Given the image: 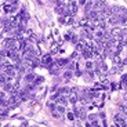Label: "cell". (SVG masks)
Returning a JSON list of instances; mask_svg holds the SVG:
<instances>
[{"label":"cell","instance_id":"8fae6325","mask_svg":"<svg viewBox=\"0 0 127 127\" xmlns=\"http://www.w3.org/2000/svg\"><path fill=\"white\" fill-rule=\"evenodd\" d=\"M77 116L80 118V120H86V119H87V113H86V111H84V108L77 113Z\"/></svg>","mask_w":127,"mask_h":127},{"label":"cell","instance_id":"6da1fadb","mask_svg":"<svg viewBox=\"0 0 127 127\" xmlns=\"http://www.w3.org/2000/svg\"><path fill=\"white\" fill-rule=\"evenodd\" d=\"M113 123L116 124V126H119V127H124L127 124V122H126V119H124L123 113H118V115H115Z\"/></svg>","mask_w":127,"mask_h":127},{"label":"cell","instance_id":"5b68a950","mask_svg":"<svg viewBox=\"0 0 127 127\" xmlns=\"http://www.w3.org/2000/svg\"><path fill=\"white\" fill-rule=\"evenodd\" d=\"M77 99H79V95L76 94V93L73 91V90H70V95H69V102L70 104H77Z\"/></svg>","mask_w":127,"mask_h":127},{"label":"cell","instance_id":"d4e9b609","mask_svg":"<svg viewBox=\"0 0 127 127\" xmlns=\"http://www.w3.org/2000/svg\"><path fill=\"white\" fill-rule=\"evenodd\" d=\"M13 1H15V0H8V3H13Z\"/></svg>","mask_w":127,"mask_h":127},{"label":"cell","instance_id":"ac0fdd59","mask_svg":"<svg viewBox=\"0 0 127 127\" xmlns=\"http://www.w3.org/2000/svg\"><path fill=\"white\" fill-rule=\"evenodd\" d=\"M55 53H58V44H53V46H51L50 54H55Z\"/></svg>","mask_w":127,"mask_h":127},{"label":"cell","instance_id":"9a60e30c","mask_svg":"<svg viewBox=\"0 0 127 127\" xmlns=\"http://www.w3.org/2000/svg\"><path fill=\"white\" fill-rule=\"evenodd\" d=\"M86 68H87V69H94L95 64L93 62V61H87V62H86Z\"/></svg>","mask_w":127,"mask_h":127},{"label":"cell","instance_id":"52a82bcc","mask_svg":"<svg viewBox=\"0 0 127 127\" xmlns=\"http://www.w3.org/2000/svg\"><path fill=\"white\" fill-rule=\"evenodd\" d=\"M35 75H33V73H32V72H29V73H26V75H25V82L26 83H33V82H35Z\"/></svg>","mask_w":127,"mask_h":127},{"label":"cell","instance_id":"7a4b0ae2","mask_svg":"<svg viewBox=\"0 0 127 127\" xmlns=\"http://www.w3.org/2000/svg\"><path fill=\"white\" fill-rule=\"evenodd\" d=\"M111 35L113 36L116 40H120V39H122V35H123V29H122L120 26H115V28L111 31Z\"/></svg>","mask_w":127,"mask_h":127},{"label":"cell","instance_id":"ba28073f","mask_svg":"<svg viewBox=\"0 0 127 127\" xmlns=\"http://www.w3.org/2000/svg\"><path fill=\"white\" fill-rule=\"evenodd\" d=\"M68 101H69V99L65 98L64 95H60V97H58V99H57V104H61V105H65V106H66V105H68Z\"/></svg>","mask_w":127,"mask_h":127},{"label":"cell","instance_id":"ffe728a7","mask_svg":"<svg viewBox=\"0 0 127 127\" xmlns=\"http://www.w3.org/2000/svg\"><path fill=\"white\" fill-rule=\"evenodd\" d=\"M120 86H122V83H113V84H112V90H119Z\"/></svg>","mask_w":127,"mask_h":127},{"label":"cell","instance_id":"9c48e42d","mask_svg":"<svg viewBox=\"0 0 127 127\" xmlns=\"http://www.w3.org/2000/svg\"><path fill=\"white\" fill-rule=\"evenodd\" d=\"M3 11L6 14H10V13H13V6H11V3H7L3 6Z\"/></svg>","mask_w":127,"mask_h":127},{"label":"cell","instance_id":"484cf974","mask_svg":"<svg viewBox=\"0 0 127 127\" xmlns=\"http://www.w3.org/2000/svg\"><path fill=\"white\" fill-rule=\"evenodd\" d=\"M124 97H126V99H127V94H126V95H124Z\"/></svg>","mask_w":127,"mask_h":127},{"label":"cell","instance_id":"44dd1931","mask_svg":"<svg viewBox=\"0 0 127 127\" xmlns=\"http://www.w3.org/2000/svg\"><path fill=\"white\" fill-rule=\"evenodd\" d=\"M47 106H48V108H50V109H51V111H54V109H55V108H57V106H55V105H54V104H53V102H48V104H47Z\"/></svg>","mask_w":127,"mask_h":127},{"label":"cell","instance_id":"5bb4252c","mask_svg":"<svg viewBox=\"0 0 127 127\" xmlns=\"http://www.w3.org/2000/svg\"><path fill=\"white\" fill-rule=\"evenodd\" d=\"M43 82H44V77H43V76H36L35 77V82H33V83L37 86V84H40V83H43Z\"/></svg>","mask_w":127,"mask_h":127},{"label":"cell","instance_id":"8992f818","mask_svg":"<svg viewBox=\"0 0 127 127\" xmlns=\"http://www.w3.org/2000/svg\"><path fill=\"white\" fill-rule=\"evenodd\" d=\"M68 10H69L70 15H75V14L77 13V4H76V3H73V1H72V3L69 4V8H68Z\"/></svg>","mask_w":127,"mask_h":127},{"label":"cell","instance_id":"d6986e66","mask_svg":"<svg viewBox=\"0 0 127 127\" xmlns=\"http://www.w3.org/2000/svg\"><path fill=\"white\" fill-rule=\"evenodd\" d=\"M120 40L123 41L124 44H127V32L123 31V35H122V39H120Z\"/></svg>","mask_w":127,"mask_h":127},{"label":"cell","instance_id":"cb8c5ba5","mask_svg":"<svg viewBox=\"0 0 127 127\" xmlns=\"http://www.w3.org/2000/svg\"><path fill=\"white\" fill-rule=\"evenodd\" d=\"M86 3H87V0H79V4H82V6H84Z\"/></svg>","mask_w":127,"mask_h":127},{"label":"cell","instance_id":"603a6c76","mask_svg":"<svg viewBox=\"0 0 127 127\" xmlns=\"http://www.w3.org/2000/svg\"><path fill=\"white\" fill-rule=\"evenodd\" d=\"M87 118H89L90 122H91V120H95V119H97V115H90V116H87Z\"/></svg>","mask_w":127,"mask_h":127},{"label":"cell","instance_id":"e0dca14e","mask_svg":"<svg viewBox=\"0 0 127 127\" xmlns=\"http://www.w3.org/2000/svg\"><path fill=\"white\" fill-rule=\"evenodd\" d=\"M58 91H60L61 94H68V93H70V89L69 87H62V89H60Z\"/></svg>","mask_w":127,"mask_h":127},{"label":"cell","instance_id":"4fadbf2b","mask_svg":"<svg viewBox=\"0 0 127 127\" xmlns=\"http://www.w3.org/2000/svg\"><path fill=\"white\" fill-rule=\"evenodd\" d=\"M55 109H57V111L60 112L61 115H64V113H65V105H61V104H58V105H57V108H55Z\"/></svg>","mask_w":127,"mask_h":127},{"label":"cell","instance_id":"7402d4cb","mask_svg":"<svg viewBox=\"0 0 127 127\" xmlns=\"http://www.w3.org/2000/svg\"><path fill=\"white\" fill-rule=\"evenodd\" d=\"M70 41H72V43H79V40H77V36H72V37H70Z\"/></svg>","mask_w":127,"mask_h":127},{"label":"cell","instance_id":"277c9868","mask_svg":"<svg viewBox=\"0 0 127 127\" xmlns=\"http://www.w3.org/2000/svg\"><path fill=\"white\" fill-rule=\"evenodd\" d=\"M40 62H41V65H43V66L47 68L48 65L53 62V57H51L50 53H48V54H44V55H43V57H41V60H40Z\"/></svg>","mask_w":127,"mask_h":127},{"label":"cell","instance_id":"2e32d148","mask_svg":"<svg viewBox=\"0 0 127 127\" xmlns=\"http://www.w3.org/2000/svg\"><path fill=\"white\" fill-rule=\"evenodd\" d=\"M75 112H69V113H66V118H68V120H70V122H73L75 120Z\"/></svg>","mask_w":127,"mask_h":127},{"label":"cell","instance_id":"7c38bea8","mask_svg":"<svg viewBox=\"0 0 127 127\" xmlns=\"http://www.w3.org/2000/svg\"><path fill=\"white\" fill-rule=\"evenodd\" d=\"M72 75H73V72H72V69H69V70H65L64 72V79H70L72 77Z\"/></svg>","mask_w":127,"mask_h":127},{"label":"cell","instance_id":"3957f363","mask_svg":"<svg viewBox=\"0 0 127 127\" xmlns=\"http://www.w3.org/2000/svg\"><path fill=\"white\" fill-rule=\"evenodd\" d=\"M47 69H48V72H50L51 75H58V73H60V65L53 61V62L47 66Z\"/></svg>","mask_w":127,"mask_h":127},{"label":"cell","instance_id":"30bf717a","mask_svg":"<svg viewBox=\"0 0 127 127\" xmlns=\"http://www.w3.org/2000/svg\"><path fill=\"white\" fill-rule=\"evenodd\" d=\"M57 64L60 65V66H65V65L69 64V60H66V58H61V60H57Z\"/></svg>","mask_w":127,"mask_h":127}]
</instances>
